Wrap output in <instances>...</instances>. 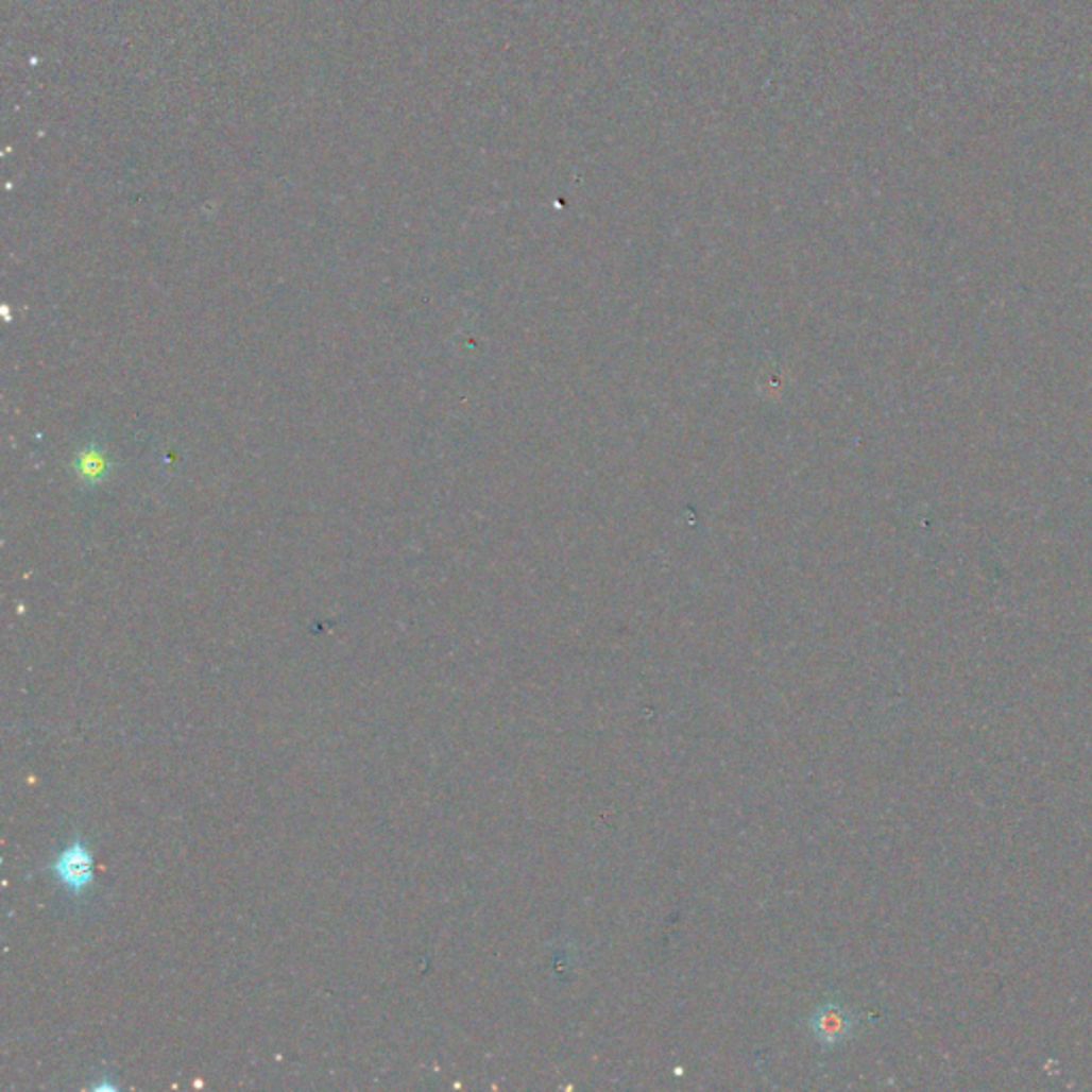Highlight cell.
<instances>
[{"instance_id":"obj_2","label":"cell","mask_w":1092,"mask_h":1092,"mask_svg":"<svg viewBox=\"0 0 1092 1092\" xmlns=\"http://www.w3.org/2000/svg\"><path fill=\"white\" fill-rule=\"evenodd\" d=\"M854 1026L856 1022L850 1009L839 1003H826L811 1013V1033L826 1047H835L850 1039Z\"/></svg>"},{"instance_id":"obj_1","label":"cell","mask_w":1092,"mask_h":1092,"mask_svg":"<svg viewBox=\"0 0 1092 1092\" xmlns=\"http://www.w3.org/2000/svg\"><path fill=\"white\" fill-rule=\"evenodd\" d=\"M52 873L69 894H84L92 884V854L82 839L67 846L54 860Z\"/></svg>"}]
</instances>
